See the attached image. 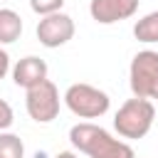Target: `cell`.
<instances>
[{
	"label": "cell",
	"mask_w": 158,
	"mask_h": 158,
	"mask_svg": "<svg viewBox=\"0 0 158 158\" xmlns=\"http://www.w3.org/2000/svg\"><path fill=\"white\" fill-rule=\"evenodd\" d=\"M153 118H156V106L151 99H141V96H133L128 101H123L114 116V128L118 131L121 138H143L151 126H153Z\"/></svg>",
	"instance_id": "obj_2"
},
{
	"label": "cell",
	"mask_w": 158,
	"mask_h": 158,
	"mask_svg": "<svg viewBox=\"0 0 158 158\" xmlns=\"http://www.w3.org/2000/svg\"><path fill=\"white\" fill-rule=\"evenodd\" d=\"M141 0H91L89 15L99 25H114L121 20H128L136 15Z\"/></svg>",
	"instance_id": "obj_7"
},
{
	"label": "cell",
	"mask_w": 158,
	"mask_h": 158,
	"mask_svg": "<svg viewBox=\"0 0 158 158\" xmlns=\"http://www.w3.org/2000/svg\"><path fill=\"white\" fill-rule=\"evenodd\" d=\"M64 5V0H30V7L32 12H37L40 17L44 15H52V12H59Z\"/></svg>",
	"instance_id": "obj_12"
},
{
	"label": "cell",
	"mask_w": 158,
	"mask_h": 158,
	"mask_svg": "<svg viewBox=\"0 0 158 158\" xmlns=\"http://www.w3.org/2000/svg\"><path fill=\"white\" fill-rule=\"evenodd\" d=\"M133 37L138 42H146V44H156L158 42V10H153V12L143 15L141 20H136Z\"/></svg>",
	"instance_id": "obj_10"
},
{
	"label": "cell",
	"mask_w": 158,
	"mask_h": 158,
	"mask_svg": "<svg viewBox=\"0 0 158 158\" xmlns=\"http://www.w3.org/2000/svg\"><path fill=\"white\" fill-rule=\"evenodd\" d=\"M64 104L79 118H99V116H104L109 111L111 99H109L106 91H101V89H96L91 84L79 81V84H72L64 91Z\"/></svg>",
	"instance_id": "obj_3"
},
{
	"label": "cell",
	"mask_w": 158,
	"mask_h": 158,
	"mask_svg": "<svg viewBox=\"0 0 158 158\" xmlns=\"http://www.w3.org/2000/svg\"><path fill=\"white\" fill-rule=\"evenodd\" d=\"M20 35H22V17L10 7H0V44H12L20 40Z\"/></svg>",
	"instance_id": "obj_9"
},
{
	"label": "cell",
	"mask_w": 158,
	"mask_h": 158,
	"mask_svg": "<svg viewBox=\"0 0 158 158\" xmlns=\"http://www.w3.org/2000/svg\"><path fill=\"white\" fill-rule=\"evenodd\" d=\"M35 158H47V156L44 153H35Z\"/></svg>",
	"instance_id": "obj_16"
},
{
	"label": "cell",
	"mask_w": 158,
	"mask_h": 158,
	"mask_svg": "<svg viewBox=\"0 0 158 158\" xmlns=\"http://www.w3.org/2000/svg\"><path fill=\"white\" fill-rule=\"evenodd\" d=\"M72 37H74V20L69 15H64L62 10L40 17V22H37V40L47 49H57V47L67 44Z\"/></svg>",
	"instance_id": "obj_6"
},
{
	"label": "cell",
	"mask_w": 158,
	"mask_h": 158,
	"mask_svg": "<svg viewBox=\"0 0 158 158\" xmlns=\"http://www.w3.org/2000/svg\"><path fill=\"white\" fill-rule=\"evenodd\" d=\"M7 72H10V54L0 47V79H5Z\"/></svg>",
	"instance_id": "obj_14"
},
{
	"label": "cell",
	"mask_w": 158,
	"mask_h": 158,
	"mask_svg": "<svg viewBox=\"0 0 158 158\" xmlns=\"http://www.w3.org/2000/svg\"><path fill=\"white\" fill-rule=\"evenodd\" d=\"M69 141L77 151L86 153L89 158H136L133 148L126 141L114 138L106 128L96 123H74L69 128Z\"/></svg>",
	"instance_id": "obj_1"
},
{
	"label": "cell",
	"mask_w": 158,
	"mask_h": 158,
	"mask_svg": "<svg viewBox=\"0 0 158 158\" xmlns=\"http://www.w3.org/2000/svg\"><path fill=\"white\" fill-rule=\"evenodd\" d=\"M47 79V62L30 54V57H22L15 67H12V81L22 89H30L40 81Z\"/></svg>",
	"instance_id": "obj_8"
},
{
	"label": "cell",
	"mask_w": 158,
	"mask_h": 158,
	"mask_svg": "<svg viewBox=\"0 0 158 158\" xmlns=\"http://www.w3.org/2000/svg\"><path fill=\"white\" fill-rule=\"evenodd\" d=\"M12 121H15V114H12V106L5 101V99H0V131H5V128H10L12 126Z\"/></svg>",
	"instance_id": "obj_13"
},
{
	"label": "cell",
	"mask_w": 158,
	"mask_h": 158,
	"mask_svg": "<svg viewBox=\"0 0 158 158\" xmlns=\"http://www.w3.org/2000/svg\"><path fill=\"white\" fill-rule=\"evenodd\" d=\"M27 96H25V106H27V114L32 121L37 123H49L57 118L59 114V89L54 86V81L44 79L30 89H25Z\"/></svg>",
	"instance_id": "obj_5"
},
{
	"label": "cell",
	"mask_w": 158,
	"mask_h": 158,
	"mask_svg": "<svg viewBox=\"0 0 158 158\" xmlns=\"http://www.w3.org/2000/svg\"><path fill=\"white\" fill-rule=\"evenodd\" d=\"M54 158H79V156H77V153H72V151H59Z\"/></svg>",
	"instance_id": "obj_15"
},
{
	"label": "cell",
	"mask_w": 158,
	"mask_h": 158,
	"mask_svg": "<svg viewBox=\"0 0 158 158\" xmlns=\"http://www.w3.org/2000/svg\"><path fill=\"white\" fill-rule=\"evenodd\" d=\"M128 84H131L133 96L158 101V52L143 49L131 59Z\"/></svg>",
	"instance_id": "obj_4"
},
{
	"label": "cell",
	"mask_w": 158,
	"mask_h": 158,
	"mask_svg": "<svg viewBox=\"0 0 158 158\" xmlns=\"http://www.w3.org/2000/svg\"><path fill=\"white\" fill-rule=\"evenodd\" d=\"M0 158H25V143L10 131H0Z\"/></svg>",
	"instance_id": "obj_11"
}]
</instances>
